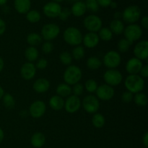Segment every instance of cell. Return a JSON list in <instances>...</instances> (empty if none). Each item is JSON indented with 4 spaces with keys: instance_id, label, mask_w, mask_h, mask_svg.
Segmentation results:
<instances>
[{
    "instance_id": "cell-25",
    "label": "cell",
    "mask_w": 148,
    "mask_h": 148,
    "mask_svg": "<svg viewBox=\"0 0 148 148\" xmlns=\"http://www.w3.org/2000/svg\"><path fill=\"white\" fill-rule=\"evenodd\" d=\"M56 92L57 95L62 98H67L72 93V88L66 83H61L56 87Z\"/></svg>"
},
{
    "instance_id": "cell-41",
    "label": "cell",
    "mask_w": 148,
    "mask_h": 148,
    "mask_svg": "<svg viewBox=\"0 0 148 148\" xmlns=\"http://www.w3.org/2000/svg\"><path fill=\"white\" fill-rule=\"evenodd\" d=\"M133 98H134V95L130 91H124L121 95V100L125 103H129L131 101H132Z\"/></svg>"
},
{
    "instance_id": "cell-51",
    "label": "cell",
    "mask_w": 148,
    "mask_h": 148,
    "mask_svg": "<svg viewBox=\"0 0 148 148\" xmlns=\"http://www.w3.org/2000/svg\"><path fill=\"white\" fill-rule=\"evenodd\" d=\"M120 17H122V13L119 12H117L114 14V18L115 20H119Z\"/></svg>"
},
{
    "instance_id": "cell-39",
    "label": "cell",
    "mask_w": 148,
    "mask_h": 148,
    "mask_svg": "<svg viewBox=\"0 0 148 148\" xmlns=\"http://www.w3.org/2000/svg\"><path fill=\"white\" fill-rule=\"evenodd\" d=\"M84 91V86L82 84L78 83L75 84L73 85V88H72V92H73L74 95H76V96L79 97V95H82Z\"/></svg>"
},
{
    "instance_id": "cell-3",
    "label": "cell",
    "mask_w": 148,
    "mask_h": 148,
    "mask_svg": "<svg viewBox=\"0 0 148 148\" xmlns=\"http://www.w3.org/2000/svg\"><path fill=\"white\" fill-rule=\"evenodd\" d=\"M63 38L64 41L70 46H79L82 42V33L75 27H69L64 31Z\"/></svg>"
},
{
    "instance_id": "cell-35",
    "label": "cell",
    "mask_w": 148,
    "mask_h": 148,
    "mask_svg": "<svg viewBox=\"0 0 148 148\" xmlns=\"http://www.w3.org/2000/svg\"><path fill=\"white\" fill-rule=\"evenodd\" d=\"M72 59L73 58H72V54L68 51H63L59 54V60L64 65H66V66L71 65Z\"/></svg>"
},
{
    "instance_id": "cell-2",
    "label": "cell",
    "mask_w": 148,
    "mask_h": 148,
    "mask_svg": "<svg viewBox=\"0 0 148 148\" xmlns=\"http://www.w3.org/2000/svg\"><path fill=\"white\" fill-rule=\"evenodd\" d=\"M82 72L80 68L76 65H69L64 72L63 78L64 83L74 85L78 83L82 79Z\"/></svg>"
},
{
    "instance_id": "cell-22",
    "label": "cell",
    "mask_w": 148,
    "mask_h": 148,
    "mask_svg": "<svg viewBox=\"0 0 148 148\" xmlns=\"http://www.w3.org/2000/svg\"><path fill=\"white\" fill-rule=\"evenodd\" d=\"M49 106L53 111H60L64 106V101L63 98L59 95H53L49 99Z\"/></svg>"
},
{
    "instance_id": "cell-32",
    "label": "cell",
    "mask_w": 148,
    "mask_h": 148,
    "mask_svg": "<svg viewBox=\"0 0 148 148\" xmlns=\"http://www.w3.org/2000/svg\"><path fill=\"white\" fill-rule=\"evenodd\" d=\"M98 35L99 38L103 41H109L113 38L112 32L108 27H101Z\"/></svg>"
},
{
    "instance_id": "cell-24",
    "label": "cell",
    "mask_w": 148,
    "mask_h": 148,
    "mask_svg": "<svg viewBox=\"0 0 148 148\" xmlns=\"http://www.w3.org/2000/svg\"><path fill=\"white\" fill-rule=\"evenodd\" d=\"M125 27L124 24L121 20H114L110 23V30L112 32L113 34L121 35L124 33Z\"/></svg>"
},
{
    "instance_id": "cell-21",
    "label": "cell",
    "mask_w": 148,
    "mask_h": 148,
    "mask_svg": "<svg viewBox=\"0 0 148 148\" xmlns=\"http://www.w3.org/2000/svg\"><path fill=\"white\" fill-rule=\"evenodd\" d=\"M46 143V137L42 132H36L32 135L30 138V144L36 148L43 147Z\"/></svg>"
},
{
    "instance_id": "cell-43",
    "label": "cell",
    "mask_w": 148,
    "mask_h": 148,
    "mask_svg": "<svg viewBox=\"0 0 148 148\" xmlns=\"http://www.w3.org/2000/svg\"><path fill=\"white\" fill-rule=\"evenodd\" d=\"M36 69H40V70H43V69H45L48 66V61L46 60V59H43V58H41V59H39L37 61L36 64Z\"/></svg>"
},
{
    "instance_id": "cell-44",
    "label": "cell",
    "mask_w": 148,
    "mask_h": 148,
    "mask_svg": "<svg viewBox=\"0 0 148 148\" xmlns=\"http://www.w3.org/2000/svg\"><path fill=\"white\" fill-rule=\"evenodd\" d=\"M140 76L143 78H147L148 77V66L147 64L143 65L140 72Z\"/></svg>"
},
{
    "instance_id": "cell-10",
    "label": "cell",
    "mask_w": 148,
    "mask_h": 148,
    "mask_svg": "<svg viewBox=\"0 0 148 148\" xmlns=\"http://www.w3.org/2000/svg\"><path fill=\"white\" fill-rule=\"evenodd\" d=\"M84 26L89 32L96 33L102 27V20L98 16L90 14L86 17L83 22Z\"/></svg>"
},
{
    "instance_id": "cell-11",
    "label": "cell",
    "mask_w": 148,
    "mask_h": 148,
    "mask_svg": "<svg viewBox=\"0 0 148 148\" xmlns=\"http://www.w3.org/2000/svg\"><path fill=\"white\" fill-rule=\"evenodd\" d=\"M95 92H96L97 98L104 101H110L114 98L115 95L114 88L107 84H103L98 86Z\"/></svg>"
},
{
    "instance_id": "cell-45",
    "label": "cell",
    "mask_w": 148,
    "mask_h": 148,
    "mask_svg": "<svg viewBox=\"0 0 148 148\" xmlns=\"http://www.w3.org/2000/svg\"><path fill=\"white\" fill-rule=\"evenodd\" d=\"M98 5L103 7H107L110 6L112 0H96Z\"/></svg>"
},
{
    "instance_id": "cell-46",
    "label": "cell",
    "mask_w": 148,
    "mask_h": 148,
    "mask_svg": "<svg viewBox=\"0 0 148 148\" xmlns=\"http://www.w3.org/2000/svg\"><path fill=\"white\" fill-rule=\"evenodd\" d=\"M6 30V23L1 18H0V36H2Z\"/></svg>"
},
{
    "instance_id": "cell-27",
    "label": "cell",
    "mask_w": 148,
    "mask_h": 148,
    "mask_svg": "<svg viewBox=\"0 0 148 148\" xmlns=\"http://www.w3.org/2000/svg\"><path fill=\"white\" fill-rule=\"evenodd\" d=\"M86 64L88 69L90 70H97L101 66L102 62L99 58L96 57V56H91L88 59Z\"/></svg>"
},
{
    "instance_id": "cell-49",
    "label": "cell",
    "mask_w": 148,
    "mask_h": 148,
    "mask_svg": "<svg viewBox=\"0 0 148 148\" xmlns=\"http://www.w3.org/2000/svg\"><path fill=\"white\" fill-rule=\"evenodd\" d=\"M4 131H3L2 129L0 127V144H1V143H2L3 140H4Z\"/></svg>"
},
{
    "instance_id": "cell-17",
    "label": "cell",
    "mask_w": 148,
    "mask_h": 148,
    "mask_svg": "<svg viewBox=\"0 0 148 148\" xmlns=\"http://www.w3.org/2000/svg\"><path fill=\"white\" fill-rule=\"evenodd\" d=\"M143 66V62L136 57L131 58L126 64V70L130 75H137Z\"/></svg>"
},
{
    "instance_id": "cell-6",
    "label": "cell",
    "mask_w": 148,
    "mask_h": 148,
    "mask_svg": "<svg viewBox=\"0 0 148 148\" xmlns=\"http://www.w3.org/2000/svg\"><path fill=\"white\" fill-rule=\"evenodd\" d=\"M60 33V28L59 25L54 23H49L43 26L40 32L42 38L46 41H51L56 38Z\"/></svg>"
},
{
    "instance_id": "cell-26",
    "label": "cell",
    "mask_w": 148,
    "mask_h": 148,
    "mask_svg": "<svg viewBox=\"0 0 148 148\" xmlns=\"http://www.w3.org/2000/svg\"><path fill=\"white\" fill-rule=\"evenodd\" d=\"M38 56V51L34 46H29L25 51V57L27 60V62L33 63V62L37 60Z\"/></svg>"
},
{
    "instance_id": "cell-40",
    "label": "cell",
    "mask_w": 148,
    "mask_h": 148,
    "mask_svg": "<svg viewBox=\"0 0 148 148\" xmlns=\"http://www.w3.org/2000/svg\"><path fill=\"white\" fill-rule=\"evenodd\" d=\"M41 50L46 54L51 53L53 50V45L51 41H46L42 44Z\"/></svg>"
},
{
    "instance_id": "cell-42",
    "label": "cell",
    "mask_w": 148,
    "mask_h": 148,
    "mask_svg": "<svg viewBox=\"0 0 148 148\" xmlns=\"http://www.w3.org/2000/svg\"><path fill=\"white\" fill-rule=\"evenodd\" d=\"M71 10L68 8H63L61 10V12L59 14V17L61 20L62 21H65V20H67L69 17V16L71 15Z\"/></svg>"
},
{
    "instance_id": "cell-12",
    "label": "cell",
    "mask_w": 148,
    "mask_h": 148,
    "mask_svg": "<svg viewBox=\"0 0 148 148\" xmlns=\"http://www.w3.org/2000/svg\"><path fill=\"white\" fill-rule=\"evenodd\" d=\"M82 106V102L79 97L76 95H69L66 98V100L64 101L65 111L69 114H74L78 111Z\"/></svg>"
},
{
    "instance_id": "cell-19",
    "label": "cell",
    "mask_w": 148,
    "mask_h": 148,
    "mask_svg": "<svg viewBox=\"0 0 148 148\" xmlns=\"http://www.w3.org/2000/svg\"><path fill=\"white\" fill-rule=\"evenodd\" d=\"M50 88V82L46 78H39L33 83V88L37 93H44Z\"/></svg>"
},
{
    "instance_id": "cell-20",
    "label": "cell",
    "mask_w": 148,
    "mask_h": 148,
    "mask_svg": "<svg viewBox=\"0 0 148 148\" xmlns=\"http://www.w3.org/2000/svg\"><path fill=\"white\" fill-rule=\"evenodd\" d=\"M14 6L17 12L20 14H26L30 11L31 1L30 0H14Z\"/></svg>"
},
{
    "instance_id": "cell-7",
    "label": "cell",
    "mask_w": 148,
    "mask_h": 148,
    "mask_svg": "<svg viewBox=\"0 0 148 148\" xmlns=\"http://www.w3.org/2000/svg\"><path fill=\"white\" fill-rule=\"evenodd\" d=\"M103 62L108 69H116L121 62V55L116 51H109L104 55Z\"/></svg>"
},
{
    "instance_id": "cell-53",
    "label": "cell",
    "mask_w": 148,
    "mask_h": 148,
    "mask_svg": "<svg viewBox=\"0 0 148 148\" xmlns=\"http://www.w3.org/2000/svg\"><path fill=\"white\" fill-rule=\"evenodd\" d=\"M110 6H111V7H112V8H116L117 7V4L116 2H113V1H111V4H110Z\"/></svg>"
},
{
    "instance_id": "cell-15",
    "label": "cell",
    "mask_w": 148,
    "mask_h": 148,
    "mask_svg": "<svg viewBox=\"0 0 148 148\" xmlns=\"http://www.w3.org/2000/svg\"><path fill=\"white\" fill-rule=\"evenodd\" d=\"M62 9V7L59 3L51 1L45 4L43 8V11L46 17H50V18H55V17H59Z\"/></svg>"
},
{
    "instance_id": "cell-23",
    "label": "cell",
    "mask_w": 148,
    "mask_h": 148,
    "mask_svg": "<svg viewBox=\"0 0 148 148\" xmlns=\"http://www.w3.org/2000/svg\"><path fill=\"white\" fill-rule=\"evenodd\" d=\"M71 13L75 17H81L86 12V7L83 1H78L75 2L71 8Z\"/></svg>"
},
{
    "instance_id": "cell-56",
    "label": "cell",
    "mask_w": 148,
    "mask_h": 148,
    "mask_svg": "<svg viewBox=\"0 0 148 148\" xmlns=\"http://www.w3.org/2000/svg\"><path fill=\"white\" fill-rule=\"evenodd\" d=\"M70 1H75V2H76V1H79V0H70Z\"/></svg>"
},
{
    "instance_id": "cell-48",
    "label": "cell",
    "mask_w": 148,
    "mask_h": 148,
    "mask_svg": "<svg viewBox=\"0 0 148 148\" xmlns=\"http://www.w3.org/2000/svg\"><path fill=\"white\" fill-rule=\"evenodd\" d=\"M143 143L145 147H148V132H145L143 137Z\"/></svg>"
},
{
    "instance_id": "cell-30",
    "label": "cell",
    "mask_w": 148,
    "mask_h": 148,
    "mask_svg": "<svg viewBox=\"0 0 148 148\" xmlns=\"http://www.w3.org/2000/svg\"><path fill=\"white\" fill-rule=\"evenodd\" d=\"M1 100H2L3 105H4V107L7 108V109H12V108H14V106H15V100H14V97H13L11 94H4Z\"/></svg>"
},
{
    "instance_id": "cell-8",
    "label": "cell",
    "mask_w": 148,
    "mask_h": 148,
    "mask_svg": "<svg viewBox=\"0 0 148 148\" xmlns=\"http://www.w3.org/2000/svg\"><path fill=\"white\" fill-rule=\"evenodd\" d=\"M103 79L106 84L111 87L117 86L123 80L122 74L119 70L115 69H108L103 75Z\"/></svg>"
},
{
    "instance_id": "cell-16",
    "label": "cell",
    "mask_w": 148,
    "mask_h": 148,
    "mask_svg": "<svg viewBox=\"0 0 148 148\" xmlns=\"http://www.w3.org/2000/svg\"><path fill=\"white\" fill-rule=\"evenodd\" d=\"M36 68L34 64L31 62H26L23 64V66L20 69V74H21L22 77L25 80H30L34 77L36 74Z\"/></svg>"
},
{
    "instance_id": "cell-9",
    "label": "cell",
    "mask_w": 148,
    "mask_h": 148,
    "mask_svg": "<svg viewBox=\"0 0 148 148\" xmlns=\"http://www.w3.org/2000/svg\"><path fill=\"white\" fill-rule=\"evenodd\" d=\"M82 106L84 110L88 114H95L100 108L99 100L95 95H87L82 100Z\"/></svg>"
},
{
    "instance_id": "cell-38",
    "label": "cell",
    "mask_w": 148,
    "mask_h": 148,
    "mask_svg": "<svg viewBox=\"0 0 148 148\" xmlns=\"http://www.w3.org/2000/svg\"><path fill=\"white\" fill-rule=\"evenodd\" d=\"M85 4L86 10H88L92 12H96L99 10V5L96 0H87Z\"/></svg>"
},
{
    "instance_id": "cell-14",
    "label": "cell",
    "mask_w": 148,
    "mask_h": 148,
    "mask_svg": "<svg viewBox=\"0 0 148 148\" xmlns=\"http://www.w3.org/2000/svg\"><path fill=\"white\" fill-rule=\"evenodd\" d=\"M134 54L140 60H146L148 57V42L143 40L138 42L134 48Z\"/></svg>"
},
{
    "instance_id": "cell-31",
    "label": "cell",
    "mask_w": 148,
    "mask_h": 148,
    "mask_svg": "<svg viewBox=\"0 0 148 148\" xmlns=\"http://www.w3.org/2000/svg\"><path fill=\"white\" fill-rule=\"evenodd\" d=\"M133 100L136 105L139 106H147L148 102L147 96L142 92L136 93L133 98Z\"/></svg>"
},
{
    "instance_id": "cell-50",
    "label": "cell",
    "mask_w": 148,
    "mask_h": 148,
    "mask_svg": "<svg viewBox=\"0 0 148 148\" xmlns=\"http://www.w3.org/2000/svg\"><path fill=\"white\" fill-rule=\"evenodd\" d=\"M4 59L0 56V72L3 70L4 69Z\"/></svg>"
},
{
    "instance_id": "cell-13",
    "label": "cell",
    "mask_w": 148,
    "mask_h": 148,
    "mask_svg": "<svg viewBox=\"0 0 148 148\" xmlns=\"http://www.w3.org/2000/svg\"><path fill=\"white\" fill-rule=\"evenodd\" d=\"M46 111V106L43 101H36L30 104L29 114L33 118L38 119L43 116Z\"/></svg>"
},
{
    "instance_id": "cell-1",
    "label": "cell",
    "mask_w": 148,
    "mask_h": 148,
    "mask_svg": "<svg viewBox=\"0 0 148 148\" xmlns=\"http://www.w3.org/2000/svg\"><path fill=\"white\" fill-rule=\"evenodd\" d=\"M124 85L127 91L132 94L142 92L145 88V80L140 75H130L124 81Z\"/></svg>"
},
{
    "instance_id": "cell-4",
    "label": "cell",
    "mask_w": 148,
    "mask_h": 148,
    "mask_svg": "<svg viewBox=\"0 0 148 148\" xmlns=\"http://www.w3.org/2000/svg\"><path fill=\"white\" fill-rule=\"evenodd\" d=\"M141 15V10L137 5L127 7L122 12V18L125 23L128 24H134L138 21Z\"/></svg>"
},
{
    "instance_id": "cell-52",
    "label": "cell",
    "mask_w": 148,
    "mask_h": 148,
    "mask_svg": "<svg viewBox=\"0 0 148 148\" xmlns=\"http://www.w3.org/2000/svg\"><path fill=\"white\" fill-rule=\"evenodd\" d=\"M4 89H3L2 87H1V85H0V101H1V98H2V97H3V95H4Z\"/></svg>"
},
{
    "instance_id": "cell-34",
    "label": "cell",
    "mask_w": 148,
    "mask_h": 148,
    "mask_svg": "<svg viewBox=\"0 0 148 148\" xmlns=\"http://www.w3.org/2000/svg\"><path fill=\"white\" fill-rule=\"evenodd\" d=\"M41 16H40V12L37 10H30L27 12L26 14V19L31 23H36L40 21Z\"/></svg>"
},
{
    "instance_id": "cell-37",
    "label": "cell",
    "mask_w": 148,
    "mask_h": 148,
    "mask_svg": "<svg viewBox=\"0 0 148 148\" xmlns=\"http://www.w3.org/2000/svg\"><path fill=\"white\" fill-rule=\"evenodd\" d=\"M98 85L96 81L93 79H89L85 82V88L88 92L90 93H93L95 92Z\"/></svg>"
},
{
    "instance_id": "cell-55",
    "label": "cell",
    "mask_w": 148,
    "mask_h": 148,
    "mask_svg": "<svg viewBox=\"0 0 148 148\" xmlns=\"http://www.w3.org/2000/svg\"><path fill=\"white\" fill-rule=\"evenodd\" d=\"M53 1H54V2L59 3V2H62V1H64V0H53Z\"/></svg>"
},
{
    "instance_id": "cell-5",
    "label": "cell",
    "mask_w": 148,
    "mask_h": 148,
    "mask_svg": "<svg viewBox=\"0 0 148 148\" xmlns=\"http://www.w3.org/2000/svg\"><path fill=\"white\" fill-rule=\"evenodd\" d=\"M143 29L137 24H130L124 28V35L125 38L130 43H133L134 41L140 40L143 36Z\"/></svg>"
},
{
    "instance_id": "cell-29",
    "label": "cell",
    "mask_w": 148,
    "mask_h": 148,
    "mask_svg": "<svg viewBox=\"0 0 148 148\" xmlns=\"http://www.w3.org/2000/svg\"><path fill=\"white\" fill-rule=\"evenodd\" d=\"M106 119L105 117L99 113H95L94 115L92 116V124L94 127L97 129H101L105 125Z\"/></svg>"
},
{
    "instance_id": "cell-47",
    "label": "cell",
    "mask_w": 148,
    "mask_h": 148,
    "mask_svg": "<svg viewBox=\"0 0 148 148\" xmlns=\"http://www.w3.org/2000/svg\"><path fill=\"white\" fill-rule=\"evenodd\" d=\"M141 25L145 29L147 30L148 29V17L147 16H145L144 17H143L141 20Z\"/></svg>"
},
{
    "instance_id": "cell-54",
    "label": "cell",
    "mask_w": 148,
    "mask_h": 148,
    "mask_svg": "<svg viewBox=\"0 0 148 148\" xmlns=\"http://www.w3.org/2000/svg\"><path fill=\"white\" fill-rule=\"evenodd\" d=\"M7 0H0V6H3L7 3Z\"/></svg>"
},
{
    "instance_id": "cell-18",
    "label": "cell",
    "mask_w": 148,
    "mask_h": 148,
    "mask_svg": "<svg viewBox=\"0 0 148 148\" xmlns=\"http://www.w3.org/2000/svg\"><path fill=\"white\" fill-rule=\"evenodd\" d=\"M100 38L98 37V35L96 33H86L82 38V43L84 46L88 49H93L96 47L99 43Z\"/></svg>"
},
{
    "instance_id": "cell-33",
    "label": "cell",
    "mask_w": 148,
    "mask_h": 148,
    "mask_svg": "<svg viewBox=\"0 0 148 148\" xmlns=\"http://www.w3.org/2000/svg\"><path fill=\"white\" fill-rule=\"evenodd\" d=\"M85 51L83 46H77L73 49L72 51V56L75 60H81L83 59L85 56Z\"/></svg>"
},
{
    "instance_id": "cell-28",
    "label": "cell",
    "mask_w": 148,
    "mask_h": 148,
    "mask_svg": "<svg viewBox=\"0 0 148 148\" xmlns=\"http://www.w3.org/2000/svg\"><path fill=\"white\" fill-rule=\"evenodd\" d=\"M42 40H43V38H42L41 36L37 33H30L27 36V38H26L27 43L30 46H34V47L36 46H38V45L40 44L41 43Z\"/></svg>"
},
{
    "instance_id": "cell-36",
    "label": "cell",
    "mask_w": 148,
    "mask_h": 148,
    "mask_svg": "<svg viewBox=\"0 0 148 148\" xmlns=\"http://www.w3.org/2000/svg\"><path fill=\"white\" fill-rule=\"evenodd\" d=\"M132 44V43H130L128 40H127L126 38H122L118 42V44H117V48H118L119 51L121 52V53H125L127 52L130 49V46Z\"/></svg>"
}]
</instances>
